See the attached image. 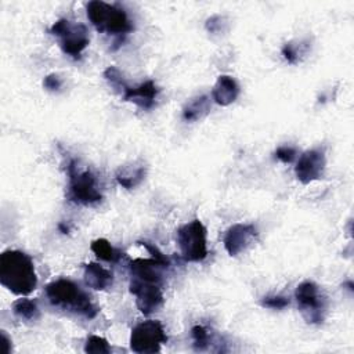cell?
<instances>
[{
  "label": "cell",
  "instance_id": "cell-11",
  "mask_svg": "<svg viewBox=\"0 0 354 354\" xmlns=\"http://www.w3.org/2000/svg\"><path fill=\"white\" fill-rule=\"evenodd\" d=\"M256 238H257V230L253 224L236 223L225 231L223 243L228 254L235 257L239 253L245 252Z\"/></svg>",
  "mask_w": 354,
  "mask_h": 354
},
{
  "label": "cell",
  "instance_id": "cell-25",
  "mask_svg": "<svg viewBox=\"0 0 354 354\" xmlns=\"http://www.w3.org/2000/svg\"><path fill=\"white\" fill-rule=\"evenodd\" d=\"M282 55L283 58L289 62V64H296L297 58H299V51L297 48L293 46L292 41L285 43V46L282 47Z\"/></svg>",
  "mask_w": 354,
  "mask_h": 354
},
{
  "label": "cell",
  "instance_id": "cell-28",
  "mask_svg": "<svg viewBox=\"0 0 354 354\" xmlns=\"http://www.w3.org/2000/svg\"><path fill=\"white\" fill-rule=\"evenodd\" d=\"M1 339H3V353L4 354H10V351H11V340L8 339V336L6 335V332L4 330H1Z\"/></svg>",
  "mask_w": 354,
  "mask_h": 354
},
{
  "label": "cell",
  "instance_id": "cell-17",
  "mask_svg": "<svg viewBox=\"0 0 354 354\" xmlns=\"http://www.w3.org/2000/svg\"><path fill=\"white\" fill-rule=\"evenodd\" d=\"M144 176H145L144 166H126L116 173V180L123 188L131 189L144 180Z\"/></svg>",
  "mask_w": 354,
  "mask_h": 354
},
{
  "label": "cell",
  "instance_id": "cell-14",
  "mask_svg": "<svg viewBox=\"0 0 354 354\" xmlns=\"http://www.w3.org/2000/svg\"><path fill=\"white\" fill-rule=\"evenodd\" d=\"M239 95V86L236 80L228 75H221L217 77L213 90H212V98L216 104L221 106H227L232 104Z\"/></svg>",
  "mask_w": 354,
  "mask_h": 354
},
{
  "label": "cell",
  "instance_id": "cell-24",
  "mask_svg": "<svg viewBox=\"0 0 354 354\" xmlns=\"http://www.w3.org/2000/svg\"><path fill=\"white\" fill-rule=\"evenodd\" d=\"M275 156L283 163H290L296 156V149L292 147H288V145H282V147L277 148Z\"/></svg>",
  "mask_w": 354,
  "mask_h": 354
},
{
  "label": "cell",
  "instance_id": "cell-23",
  "mask_svg": "<svg viewBox=\"0 0 354 354\" xmlns=\"http://www.w3.org/2000/svg\"><path fill=\"white\" fill-rule=\"evenodd\" d=\"M289 304V299L283 296H267L261 300L263 307H268L272 310H281L285 308Z\"/></svg>",
  "mask_w": 354,
  "mask_h": 354
},
{
  "label": "cell",
  "instance_id": "cell-3",
  "mask_svg": "<svg viewBox=\"0 0 354 354\" xmlns=\"http://www.w3.org/2000/svg\"><path fill=\"white\" fill-rule=\"evenodd\" d=\"M86 10L90 22L101 33L123 36L133 30V24L126 11L118 6L93 0L87 3Z\"/></svg>",
  "mask_w": 354,
  "mask_h": 354
},
{
  "label": "cell",
  "instance_id": "cell-16",
  "mask_svg": "<svg viewBox=\"0 0 354 354\" xmlns=\"http://www.w3.org/2000/svg\"><path fill=\"white\" fill-rule=\"evenodd\" d=\"M210 111V101L206 95L196 97L191 100L183 109V118L187 122H195L206 116Z\"/></svg>",
  "mask_w": 354,
  "mask_h": 354
},
{
  "label": "cell",
  "instance_id": "cell-12",
  "mask_svg": "<svg viewBox=\"0 0 354 354\" xmlns=\"http://www.w3.org/2000/svg\"><path fill=\"white\" fill-rule=\"evenodd\" d=\"M170 264L159 261L153 257L151 259H134L129 263V271L131 279L163 283L162 271L167 268Z\"/></svg>",
  "mask_w": 354,
  "mask_h": 354
},
{
  "label": "cell",
  "instance_id": "cell-4",
  "mask_svg": "<svg viewBox=\"0 0 354 354\" xmlns=\"http://www.w3.org/2000/svg\"><path fill=\"white\" fill-rule=\"evenodd\" d=\"M68 199L79 205H91L102 199L100 192L97 178L90 170L80 171L77 169L76 160L68 163Z\"/></svg>",
  "mask_w": 354,
  "mask_h": 354
},
{
  "label": "cell",
  "instance_id": "cell-2",
  "mask_svg": "<svg viewBox=\"0 0 354 354\" xmlns=\"http://www.w3.org/2000/svg\"><path fill=\"white\" fill-rule=\"evenodd\" d=\"M46 296L54 307L86 317L88 319L94 318L98 313V308L94 306L90 296L77 283L66 278H59L50 282L46 286Z\"/></svg>",
  "mask_w": 354,
  "mask_h": 354
},
{
  "label": "cell",
  "instance_id": "cell-18",
  "mask_svg": "<svg viewBox=\"0 0 354 354\" xmlns=\"http://www.w3.org/2000/svg\"><path fill=\"white\" fill-rule=\"evenodd\" d=\"M91 250L93 253L101 259V260H105V261H109V263H116L120 257H122V253L120 250H118L116 248H113L106 239L104 238H98L95 241L91 242Z\"/></svg>",
  "mask_w": 354,
  "mask_h": 354
},
{
  "label": "cell",
  "instance_id": "cell-8",
  "mask_svg": "<svg viewBox=\"0 0 354 354\" xmlns=\"http://www.w3.org/2000/svg\"><path fill=\"white\" fill-rule=\"evenodd\" d=\"M295 299L303 318L310 324H321L326 311V301L319 286L313 281H303L295 290Z\"/></svg>",
  "mask_w": 354,
  "mask_h": 354
},
{
  "label": "cell",
  "instance_id": "cell-15",
  "mask_svg": "<svg viewBox=\"0 0 354 354\" xmlns=\"http://www.w3.org/2000/svg\"><path fill=\"white\" fill-rule=\"evenodd\" d=\"M84 282L91 289L105 290L112 286L113 274L98 263H88L84 266Z\"/></svg>",
  "mask_w": 354,
  "mask_h": 354
},
{
  "label": "cell",
  "instance_id": "cell-19",
  "mask_svg": "<svg viewBox=\"0 0 354 354\" xmlns=\"http://www.w3.org/2000/svg\"><path fill=\"white\" fill-rule=\"evenodd\" d=\"M12 313L24 321H36L40 315L39 307L35 300L30 299H18L12 304Z\"/></svg>",
  "mask_w": 354,
  "mask_h": 354
},
{
  "label": "cell",
  "instance_id": "cell-21",
  "mask_svg": "<svg viewBox=\"0 0 354 354\" xmlns=\"http://www.w3.org/2000/svg\"><path fill=\"white\" fill-rule=\"evenodd\" d=\"M191 336L194 340V348L196 351H203L210 344V335L209 330L202 325H195L191 329Z\"/></svg>",
  "mask_w": 354,
  "mask_h": 354
},
{
  "label": "cell",
  "instance_id": "cell-9",
  "mask_svg": "<svg viewBox=\"0 0 354 354\" xmlns=\"http://www.w3.org/2000/svg\"><path fill=\"white\" fill-rule=\"evenodd\" d=\"M130 292L136 296V306L144 315L155 313L163 304L160 283L130 279Z\"/></svg>",
  "mask_w": 354,
  "mask_h": 354
},
{
  "label": "cell",
  "instance_id": "cell-26",
  "mask_svg": "<svg viewBox=\"0 0 354 354\" xmlns=\"http://www.w3.org/2000/svg\"><path fill=\"white\" fill-rule=\"evenodd\" d=\"M43 86H44L47 90H50V91H57V90H59V87L62 86V80H61V77H59L58 75L50 73V75H47V76L44 77Z\"/></svg>",
  "mask_w": 354,
  "mask_h": 354
},
{
  "label": "cell",
  "instance_id": "cell-5",
  "mask_svg": "<svg viewBox=\"0 0 354 354\" xmlns=\"http://www.w3.org/2000/svg\"><path fill=\"white\" fill-rule=\"evenodd\" d=\"M207 231L201 220L195 218L177 230V245L185 261H202L207 256Z\"/></svg>",
  "mask_w": 354,
  "mask_h": 354
},
{
  "label": "cell",
  "instance_id": "cell-7",
  "mask_svg": "<svg viewBox=\"0 0 354 354\" xmlns=\"http://www.w3.org/2000/svg\"><path fill=\"white\" fill-rule=\"evenodd\" d=\"M50 33L59 39L62 51L73 58H79L82 51L88 46L90 37L84 25L72 24L69 19L61 18L53 24Z\"/></svg>",
  "mask_w": 354,
  "mask_h": 354
},
{
  "label": "cell",
  "instance_id": "cell-20",
  "mask_svg": "<svg viewBox=\"0 0 354 354\" xmlns=\"http://www.w3.org/2000/svg\"><path fill=\"white\" fill-rule=\"evenodd\" d=\"M84 351L88 354H108V353H111V347L105 337L91 335L86 340Z\"/></svg>",
  "mask_w": 354,
  "mask_h": 354
},
{
  "label": "cell",
  "instance_id": "cell-10",
  "mask_svg": "<svg viewBox=\"0 0 354 354\" xmlns=\"http://www.w3.org/2000/svg\"><path fill=\"white\" fill-rule=\"evenodd\" d=\"M325 166V151L321 148H313L300 155L295 167V173L301 184H310L324 176Z\"/></svg>",
  "mask_w": 354,
  "mask_h": 354
},
{
  "label": "cell",
  "instance_id": "cell-13",
  "mask_svg": "<svg viewBox=\"0 0 354 354\" xmlns=\"http://www.w3.org/2000/svg\"><path fill=\"white\" fill-rule=\"evenodd\" d=\"M158 93L159 90L155 86V83L152 80H147L137 87H130L129 84H126L120 94L123 101L133 102L142 109H151L155 104Z\"/></svg>",
  "mask_w": 354,
  "mask_h": 354
},
{
  "label": "cell",
  "instance_id": "cell-27",
  "mask_svg": "<svg viewBox=\"0 0 354 354\" xmlns=\"http://www.w3.org/2000/svg\"><path fill=\"white\" fill-rule=\"evenodd\" d=\"M140 243L152 254L153 259H156V260H159V261H163V263H166V264H170L169 259H167L155 245H151V243H148V242H140Z\"/></svg>",
  "mask_w": 354,
  "mask_h": 354
},
{
  "label": "cell",
  "instance_id": "cell-6",
  "mask_svg": "<svg viewBox=\"0 0 354 354\" xmlns=\"http://www.w3.org/2000/svg\"><path fill=\"white\" fill-rule=\"evenodd\" d=\"M167 342L163 325L156 319H147L137 324L130 335V348L137 354H153L160 351Z\"/></svg>",
  "mask_w": 354,
  "mask_h": 354
},
{
  "label": "cell",
  "instance_id": "cell-1",
  "mask_svg": "<svg viewBox=\"0 0 354 354\" xmlns=\"http://www.w3.org/2000/svg\"><path fill=\"white\" fill-rule=\"evenodd\" d=\"M0 283L18 296H28L37 286L32 259L21 250H4L0 254Z\"/></svg>",
  "mask_w": 354,
  "mask_h": 354
},
{
  "label": "cell",
  "instance_id": "cell-22",
  "mask_svg": "<svg viewBox=\"0 0 354 354\" xmlns=\"http://www.w3.org/2000/svg\"><path fill=\"white\" fill-rule=\"evenodd\" d=\"M104 77H105V80L109 83V86H111L112 88H115L116 91H119V93H122L123 87L127 84L126 80L123 79L122 72H120L118 68H115V66H108V68L104 71Z\"/></svg>",
  "mask_w": 354,
  "mask_h": 354
}]
</instances>
